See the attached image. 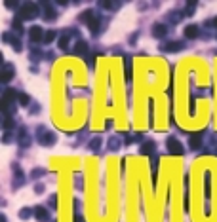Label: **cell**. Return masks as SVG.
<instances>
[{
    "instance_id": "6da1fadb",
    "label": "cell",
    "mask_w": 217,
    "mask_h": 222,
    "mask_svg": "<svg viewBox=\"0 0 217 222\" xmlns=\"http://www.w3.org/2000/svg\"><path fill=\"white\" fill-rule=\"evenodd\" d=\"M168 148H170V152H172V154H175V156H181V154H183V150H185L183 144H181L177 139H173V137L168 139Z\"/></svg>"
},
{
    "instance_id": "7a4b0ae2",
    "label": "cell",
    "mask_w": 217,
    "mask_h": 222,
    "mask_svg": "<svg viewBox=\"0 0 217 222\" xmlns=\"http://www.w3.org/2000/svg\"><path fill=\"white\" fill-rule=\"evenodd\" d=\"M21 17L23 19H33V17H36L38 15V10H36V6H33V4H25L21 8Z\"/></svg>"
},
{
    "instance_id": "3957f363",
    "label": "cell",
    "mask_w": 217,
    "mask_h": 222,
    "mask_svg": "<svg viewBox=\"0 0 217 222\" xmlns=\"http://www.w3.org/2000/svg\"><path fill=\"white\" fill-rule=\"evenodd\" d=\"M164 52H179V49H183V44L181 42H168L162 46Z\"/></svg>"
},
{
    "instance_id": "277c9868",
    "label": "cell",
    "mask_w": 217,
    "mask_h": 222,
    "mask_svg": "<svg viewBox=\"0 0 217 222\" xmlns=\"http://www.w3.org/2000/svg\"><path fill=\"white\" fill-rule=\"evenodd\" d=\"M34 216H36L40 222H46V220H48V211H46L44 207H36V209H34Z\"/></svg>"
},
{
    "instance_id": "5b68a950",
    "label": "cell",
    "mask_w": 217,
    "mask_h": 222,
    "mask_svg": "<svg viewBox=\"0 0 217 222\" xmlns=\"http://www.w3.org/2000/svg\"><path fill=\"white\" fill-rule=\"evenodd\" d=\"M185 36L187 38H196L198 36V27L196 25H189V27L185 29Z\"/></svg>"
},
{
    "instance_id": "8992f818",
    "label": "cell",
    "mask_w": 217,
    "mask_h": 222,
    "mask_svg": "<svg viewBox=\"0 0 217 222\" xmlns=\"http://www.w3.org/2000/svg\"><path fill=\"white\" fill-rule=\"evenodd\" d=\"M12 76H13V67L6 65V67L2 68V80H4V82H8V80H12Z\"/></svg>"
},
{
    "instance_id": "52a82bcc",
    "label": "cell",
    "mask_w": 217,
    "mask_h": 222,
    "mask_svg": "<svg viewBox=\"0 0 217 222\" xmlns=\"http://www.w3.org/2000/svg\"><path fill=\"white\" fill-rule=\"evenodd\" d=\"M189 144H190L192 150H196V148L202 144V135H192V137H190V141H189Z\"/></svg>"
},
{
    "instance_id": "ba28073f",
    "label": "cell",
    "mask_w": 217,
    "mask_h": 222,
    "mask_svg": "<svg viewBox=\"0 0 217 222\" xmlns=\"http://www.w3.org/2000/svg\"><path fill=\"white\" fill-rule=\"evenodd\" d=\"M29 36H31V40L38 42V40L42 38V29H40V27H33V29H31V32H29Z\"/></svg>"
},
{
    "instance_id": "9c48e42d",
    "label": "cell",
    "mask_w": 217,
    "mask_h": 222,
    "mask_svg": "<svg viewBox=\"0 0 217 222\" xmlns=\"http://www.w3.org/2000/svg\"><path fill=\"white\" fill-rule=\"evenodd\" d=\"M166 27H164V25H154V27H152V34L156 36V38H162L164 34H166Z\"/></svg>"
},
{
    "instance_id": "30bf717a",
    "label": "cell",
    "mask_w": 217,
    "mask_h": 222,
    "mask_svg": "<svg viewBox=\"0 0 217 222\" xmlns=\"http://www.w3.org/2000/svg\"><path fill=\"white\" fill-rule=\"evenodd\" d=\"M152 148H154V142H152V141L145 142V144L141 146V154H151V152H152Z\"/></svg>"
},
{
    "instance_id": "8fae6325",
    "label": "cell",
    "mask_w": 217,
    "mask_h": 222,
    "mask_svg": "<svg viewBox=\"0 0 217 222\" xmlns=\"http://www.w3.org/2000/svg\"><path fill=\"white\" fill-rule=\"evenodd\" d=\"M88 25H90V31L95 32V31H97V27H99V19H97V17H91Z\"/></svg>"
},
{
    "instance_id": "7c38bea8",
    "label": "cell",
    "mask_w": 217,
    "mask_h": 222,
    "mask_svg": "<svg viewBox=\"0 0 217 222\" xmlns=\"http://www.w3.org/2000/svg\"><path fill=\"white\" fill-rule=\"evenodd\" d=\"M86 42L84 40H80V42H76V47H75V53H84L86 52Z\"/></svg>"
},
{
    "instance_id": "4fadbf2b",
    "label": "cell",
    "mask_w": 217,
    "mask_h": 222,
    "mask_svg": "<svg viewBox=\"0 0 217 222\" xmlns=\"http://www.w3.org/2000/svg\"><path fill=\"white\" fill-rule=\"evenodd\" d=\"M54 38H55V32H54V31H48V32L44 34V42H52Z\"/></svg>"
},
{
    "instance_id": "5bb4252c",
    "label": "cell",
    "mask_w": 217,
    "mask_h": 222,
    "mask_svg": "<svg viewBox=\"0 0 217 222\" xmlns=\"http://www.w3.org/2000/svg\"><path fill=\"white\" fill-rule=\"evenodd\" d=\"M54 141H55L54 137H40V142H42V144H52Z\"/></svg>"
},
{
    "instance_id": "9a60e30c",
    "label": "cell",
    "mask_w": 217,
    "mask_h": 222,
    "mask_svg": "<svg viewBox=\"0 0 217 222\" xmlns=\"http://www.w3.org/2000/svg\"><path fill=\"white\" fill-rule=\"evenodd\" d=\"M19 101H21V105H23V106H27V103H29V97H27V95H19Z\"/></svg>"
},
{
    "instance_id": "2e32d148",
    "label": "cell",
    "mask_w": 217,
    "mask_h": 222,
    "mask_svg": "<svg viewBox=\"0 0 217 222\" xmlns=\"http://www.w3.org/2000/svg\"><path fill=\"white\" fill-rule=\"evenodd\" d=\"M67 44H69V40H67V36H63V38H61V42H59V47H61V49H65V47H67Z\"/></svg>"
},
{
    "instance_id": "e0dca14e",
    "label": "cell",
    "mask_w": 217,
    "mask_h": 222,
    "mask_svg": "<svg viewBox=\"0 0 217 222\" xmlns=\"http://www.w3.org/2000/svg\"><path fill=\"white\" fill-rule=\"evenodd\" d=\"M90 146H91V148H97V146H99V139H95V141H91V142H90Z\"/></svg>"
},
{
    "instance_id": "ac0fdd59",
    "label": "cell",
    "mask_w": 217,
    "mask_h": 222,
    "mask_svg": "<svg viewBox=\"0 0 217 222\" xmlns=\"http://www.w3.org/2000/svg\"><path fill=\"white\" fill-rule=\"evenodd\" d=\"M213 25H215V27H217V17H215V21H213Z\"/></svg>"
}]
</instances>
